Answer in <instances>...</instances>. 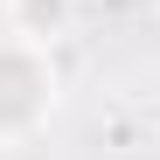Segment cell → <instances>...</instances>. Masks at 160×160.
<instances>
[{
  "label": "cell",
  "instance_id": "obj_1",
  "mask_svg": "<svg viewBox=\"0 0 160 160\" xmlns=\"http://www.w3.org/2000/svg\"><path fill=\"white\" fill-rule=\"evenodd\" d=\"M56 98H63V77L49 42L28 35H0V146H21L56 118Z\"/></svg>",
  "mask_w": 160,
  "mask_h": 160
},
{
  "label": "cell",
  "instance_id": "obj_2",
  "mask_svg": "<svg viewBox=\"0 0 160 160\" xmlns=\"http://www.w3.org/2000/svg\"><path fill=\"white\" fill-rule=\"evenodd\" d=\"M70 14H77V0H7V35L56 49V35H70Z\"/></svg>",
  "mask_w": 160,
  "mask_h": 160
}]
</instances>
